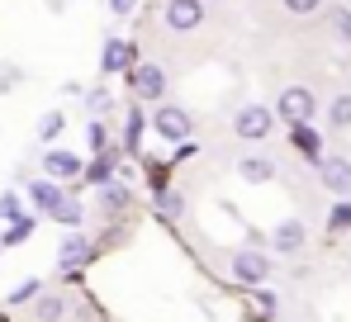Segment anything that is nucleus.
Returning a JSON list of instances; mask_svg holds the SVG:
<instances>
[{
    "label": "nucleus",
    "instance_id": "28",
    "mask_svg": "<svg viewBox=\"0 0 351 322\" xmlns=\"http://www.w3.org/2000/svg\"><path fill=\"white\" fill-rule=\"evenodd\" d=\"M133 5H138V0H110V10H114V14H128Z\"/></svg>",
    "mask_w": 351,
    "mask_h": 322
},
{
    "label": "nucleus",
    "instance_id": "25",
    "mask_svg": "<svg viewBox=\"0 0 351 322\" xmlns=\"http://www.w3.org/2000/svg\"><path fill=\"white\" fill-rule=\"evenodd\" d=\"M285 10L290 14H313V10H323V0H285Z\"/></svg>",
    "mask_w": 351,
    "mask_h": 322
},
{
    "label": "nucleus",
    "instance_id": "4",
    "mask_svg": "<svg viewBox=\"0 0 351 322\" xmlns=\"http://www.w3.org/2000/svg\"><path fill=\"white\" fill-rule=\"evenodd\" d=\"M271 123H276V114H271V109H261V105L242 109V114L233 119L237 138H247V143H256V138H266V133H271Z\"/></svg>",
    "mask_w": 351,
    "mask_h": 322
},
{
    "label": "nucleus",
    "instance_id": "3",
    "mask_svg": "<svg viewBox=\"0 0 351 322\" xmlns=\"http://www.w3.org/2000/svg\"><path fill=\"white\" fill-rule=\"evenodd\" d=\"M167 24L176 34H190L204 24V0H167Z\"/></svg>",
    "mask_w": 351,
    "mask_h": 322
},
{
    "label": "nucleus",
    "instance_id": "1",
    "mask_svg": "<svg viewBox=\"0 0 351 322\" xmlns=\"http://www.w3.org/2000/svg\"><path fill=\"white\" fill-rule=\"evenodd\" d=\"M233 280H242V284H266L271 280V256L266 251H256V247H247V251H233Z\"/></svg>",
    "mask_w": 351,
    "mask_h": 322
},
{
    "label": "nucleus",
    "instance_id": "21",
    "mask_svg": "<svg viewBox=\"0 0 351 322\" xmlns=\"http://www.w3.org/2000/svg\"><path fill=\"white\" fill-rule=\"evenodd\" d=\"M53 218H58V223H66V227H76V223H81V204H76V199H62V209Z\"/></svg>",
    "mask_w": 351,
    "mask_h": 322
},
{
    "label": "nucleus",
    "instance_id": "11",
    "mask_svg": "<svg viewBox=\"0 0 351 322\" xmlns=\"http://www.w3.org/2000/svg\"><path fill=\"white\" fill-rule=\"evenodd\" d=\"M294 147H299L304 161H318V166H323V138H318L308 123H294Z\"/></svg>",
    "mask_w": 351,
    "mask_h": 322
},
{
    "label": "nucleus",
    "instance_id": "2",
    "mask_svg": "<svg viewBox=\"0 0 351 322\" xmlns=\"http://www.w3.org/2000/svg\"><path fill=\"white\" fill-rule=\"evenodd\" d=\"M276 114H285L290 123H308V119L318 114V100H313V90H304V86H290V90L280 95Z\"/></svg>",
    "mask_w": 351,
    "mask_h": 322
},
{
    "label": "nucleus",
    "instance_id": "24",
    "mask_svg": "<svg viewBox=\"0 0 351 322\" xmlns=\"http://www.w3.org/2000/svg\"><path fill=\"white\" fill-rule=\"evenodd\" d=\"M38 289H43V284H38V280H24V284H19V289H14V294H10V304H24V299H34V294H38Z\"/></svg>",
    "mask_w": 351,
    "mask_h": 322
},
{
    "label": "nucleus",
    "instance_id": "10",
    "mask_svg": "<svg viewBox=\"0 0 351 322\" xmlns=\"http://www.w3.org/2000/svg\"><path fill=\"white\" fill-rule=\"evenodd\" d=\"M133 90H138L143 100H157V95L167 90V76H162V66H138V71H133Z\"/></svg>",
    "mask_w": 351,
    "mask_h": 322
},
{
    "label": "nucleus",
    "instance_id": "7",
    "mask_svg": "<svg viewBox=\"0 0 351 322\" xmlns=\"http://www.w3.org/2000/svg\"><path fill=\"white\" fill-rule=\"evenodd\" d=\"M304 237H308V232H304V223H299V218H285V223L276 227L271 247H276L280 256H290V251H299V247H304Z\"/></svg>",
    "mask_w": 351,
    "mask_h": 322
},
{
    "label": "nucleus",
    "instance_id": "18",
    "mask_svg": "<svg viewBox=\"0 0 351 322\" xmlns=\"http://www.w3.org/2000/svg\"><path fill=\"white\" fill-rule=\"evenodd\" d=\"M328 227H332V232H347V227H351V199L332 204V214H328Z\"/></svg>",
    "mask_w": 351,
    "mask_h": 322
},
{
    "label": "nucleus",
    "instance_id": "19",
    "mask_svg": "<svg viewBox=\"0 0 351 322\" xmlns=\"http://www.w3.org/2000/svg\"><path fill=\"white\" fill-rule=\"evenodd\" d=\"M100 204H105V214H114V209H123V204H128V190H123V185H105Z\"/></svg>",
    "mask_w": 351,
    "mask_h": 322
},
{
    "label": "nucleus",
    "instance_id": "13",
    "mask_svg": "<svg viewBox=\"0 0 351 322\" xmlns=\"http://www.w3.org/2000/svg\"><path fill=\"white\" fill-rule=\"evenodd\" d=\"M237 175H242V180H256V185H261V180H271V175H276V161H266V157H242Z\"/></svg>",
    "mask_w": 351,
    "mask_h": 322
},
{
    "label": "nucleus",
    "instance_id": "15",
    "mask_svg": "<svg viewBox=\"0 0 351 322\" xmlns=\"http://www.w3.org/2000/svg\"><path fill=\"white\" fill-rule=\"evenodd\" d=\"M29 232H34V218H29V214H19L14 223H10V232H5L0 242H5V247H19V242H24Z\"/></svg>",
    "mask_w": 351,
    "mask_h": 322
},
{
    "label": "nucleus",
    "instance_id": "14",
    "mask_svg": "<svg viewBox=\"0 0 351 322\" xmlns=\"http://www.w3.org/2000/svg\"><path fill=\"white\" fill-rule=\"evenodd\" d=\"M34 313H38V322H62V318H66V299H58V294H43Z\"/></svg>",
    "mask_w": 351,
    "mask_h": 322
},
{
    "label": "nucleus",
    "instance_id": "23",
    "mask_svg": "<svg viewBox=\"0 0 351 322\" xmlns=\"http://www.w3.org/2000/svg\"><path fill=\"white\" fill-rule=\"evenodd\" d=\"M58 133H62V114H48V119L38 123V138H43V143H53Z\"/></svg>",
    "mask_w": 351,
    "mask_h": 322
},
{
    "label": "nucleus",
    "instance_id": "8",
    "mask_svg": "<svg viewBox=\"0 0 351 322\" xmlns=\"http://www.w3.org/2000/svg\"><path fill=\"white\" fill-rule=\"evenodd\" d=\"M323 185L337 190V195H347L351 190V161L347 157H323Z\"/></svg>",
    "mask_w": 351,
    "mask_h": 322
},
{
    "label": "nucleus",
    "instance_id": "27",
    "mask_svg": "<svg viewBox=\"0 0 351 322\" xmlns=\"http://www.w3.org/2000/svg\"><path fill=\"white\" fill-rule=\"evenodd\" d=\"M138 133H143V114H133V119H128V138H123V143H128V152H138Z\"/></svg>",
    "mask_w": 351,
    "mask_h": 322
},
{
    "label": "nucleus",
    "instance_id": "22",
    "mask_svg": "<svg viewBox=\"0 0 351 322\" xmlns=\"http://www.w3.org/2000/svg\"><path fill=\"white\" fill-rule=\"evenodd\" d=\"M86 180H90V185H110V157H100V161H95V166L86 171Z\"/></svg>",
    "mask_w": 351,
    "mask_h": 322
},
{
    "label": "nucleus",
    "instance_id": "9",
    "mask_svg": "<svg viewBox=\"0 0 351 322\" xmlns=\"http://www.w3.org/2000/svg\"><path fill=\"white\" fill-rule=\"evenodd\" d=\"M43 171L53 180H71V175H81V157L76 152H43Z\"/></svg>",
    "mask_w": 351,
    "mask_h": 322
},
{
    "label": "nucleus",
    "instance_id": "20",
    "mask_svg": "<svg viewBox=\"0 0 351 322\" xmlns=\"http://www.w3.org/2000/svg\"><path fill=\"white\" fill-rule=\"evenodd\" d=\"M157 209H162V214H167V218H176V214H180V209H185V199H180L176 190H157Z\"/></svg>",
    "mask_w": 351,
    "mask_h": 322
},
{
    "label": "nucleus",
    "instance_id": "6",
    "mask_svg": "<svg viewBox=\"0 0 351 322\" xmlns=\"http://www.w3.org/2000/svg\"><path fill=\"white\" fill-rule=\"evenodd\" d=\"M29 199H34V209H38V214H58L66 195L58 190V180H34V185H29Z\"/></svg>",
    "mask_w": 351,
    "mask_h": 322
},
{
    "label": "nucleus",
    "instance_id": "16",
    "mask_svg": "<svg viewBox=\"0 0 351 322\" xmlns=\"http://www.w3.org/2000/svg\"><path fill=\"white\" fill-rule=\"evenodd\" d=\"M128 62H133V53H128L123 43H110V48H105V76H114L119 66H128Z\"/></svg>",
    "mask_w": 351,
    "mask_h": 322
},
{
    "label": "nucleus",
    "instance_id": "17",
    "mask_svg": "<svg viewBox=\"0 0 351 322\" xmlns=\"http://www.w3.org/2000/svg\"><path fill=\"white\" fill-rule=\"evenodd\" d=\"M328 119H332V128H347L351 123V95H337L332 109H328Z\"/></svg>",
    "mask_w": 351,
    "mask_h": 322
},
{
    "label": "nucleus",
    "instance_id": "12",
    "mask_svg": "<svg viewBox=\"0 0 351 322\" xmlns=\"http://www.w3.org/2000/svg\"><path fill=\"white\" fill-rule=\"evenodd\" d=\"M86 256H90V242H86L81 232H71V237L62 242V251H58L62 270H76V266H81V261H86Z\"/></svg>",
    "mask_w": 351,
    "mask_h": 322
},
{
    "label": "nucleus",
    "instance_id": "26",
    "mask_svg": "<svg viewBox=\"0 0 351 322\" xmlns=\"http://www.w3.org/2000/svg\"><path fill=\"white\" fill-rule=\"evenodd\" d=\"M0 218H19V195H0Z\"/></svg>",
    "mask_w": 351,
    "mask_h": 322
},
{
    "label": "nucleus",
    "instance_id": "5",
    "mask_svg": "<svg viewBox=\"0 0 351 322\" xmlns=\"http://www.w3.org/2000/svg\"><path fill=\"white\" fill-rule=\"evenodd\" d=\"M152 128L162 133V138H171V143H185V133H190V114L176 105H162L152 114Z\"/></svg>",
    "mask_w": 351,
    "mask_h": 322
}]
</instances>
